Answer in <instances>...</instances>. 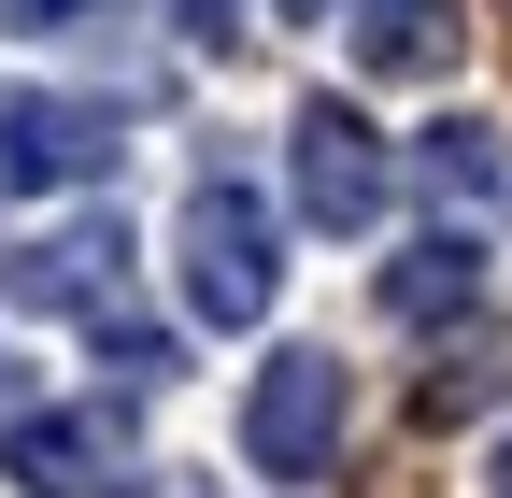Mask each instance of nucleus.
Segmentation results:
<instances>
[{
    "mask_svg": "<svg viewBox=\"0 0 512 498\" xmlns=\"http://www.w3.org/2000/svg\"><path fill=\"white\" fill-rule=\"evenodd\" d=\"M271 15H299V29H328V15H342V0H271Z\"/></svg>",
    "mask_w": 512,
    "mask_h": 498,
    "instance_id": "obj_13",
    "label": "nucleus"
},
{
    "mask_svg": "<svg viewBox=\"0 0 512 498\" xmlns=\"http://www.w3.org/2000/svg\"><path fill=\"white\" fill-rule=\"evenodd\" d=\"M0 470L29 498H143V442H128V399H29L0 427Z\"/></svg>",
    "mask_w": 512,
    "mask_h": 498,
    "instance_id": "obj_4",
    "label": "nucleus"
},
{
    "mask_svg": "<svg viewBox=\"0 0 512 498\" xmlns=\"http://www.w3.org/2000/svg\"><path fill=\"white\" fill-rule=\"evenodd\" d=\"M57 15H86V0H57Z\"/></svg>",
    "mask_w": 512,
    "mask_h": 498,
    "instance_id": "obj_15",
    "label": "nucleus"
},
{
    "mask_svg": "<svg viewBox=\"0 0 512 498\" xmlns=\"http://www.w3.org/2000/svg\"><path fill=\"white\" fill-rule=\"evenodd\" d=\"M384 314L399 328H456V314H484V242L470 228H427V242H399V257H384Z\"/></svg>",
    "mask_w": 512,
    "mask_h": 498,
    "instance_id": "obj_8",
    "label": "nucleus"
},
{
    "mask_svg": "<svg viewBox=\"0 0 512 498\" xmlns=\"http://www.w3.org/2000/svg\"><path fill=\"white\" fill-rule=\"evenodd\" d=\"M171 257H185V314H200V328H256V314L285 299V214L214 171V185H185Z\"/></svg>",
    "mask_w": 512,
    "mask_h": 498,
    "instance_id": "obj_1",
    "label": "nucleus"
},
{
    "mask_svg": "<svg viewBox=\"0 0 512 498\" xmlns=\"http://www.w3.org/2000/svg\"><path fill=\"white\" fill-rule=\"evenodd\" d=\"M498 129H484V114H441V129H427V185H441V200H498Z\"/></svg>",
    "mask_w": 512,
    "mask_h": 498,
    "instance_id": "obj_9",
    "label": "nucleus"
},
{
    "mask_svg": "<svg viewBox=\"0 0 512 498\" xmlns=\"http://www.w3.org/2000/svg\"><path fill=\"white\" fill-rule=\"evenodd\" d=\"M114 285H128V228L114 214H72V228H43V242H15L0 257V299L15 314H114Z\"/></svg>",
    "mask_w": 512,
    "mask_h": 498,
    "instance_id": "obj_5",
    "label": "nucleus"
},
{
    "mask_svg": "<svg viewBox=\"0 0 512 498\" xmlns=\"http://www.w3.org/2000/svg\"><path fill=\"white\" fill-rule=\"evenodd\" d=\"M29 399H43V385H29V356H0V427H15Z\"/></svg>",
    "mask_w": 512,
    "mask_h": 498,
    "instance_id": "obj_12",
    "label": "nucleus"
},
{
    "mask_svg": "<svg viewBox=\"0 0 512 498\" xmlns=\"http://www.w3.org/2000/svg\"><path fill=\"white\" fill-rule=\"evenodd\" d=\"M384 185H399V157H384V129H370L356 100H299L285 114V200H299V228L356 242L384 214Z\"/></svg>",
    "mask_w": 512,
    "mask_h": 498,
    "instance_id": "obj_3",
    "label": "nucleus"
},
{
    "mask_svg": "<svg viewBox=\"0 0 512 498\" xmlns=\"http://www.w3.org/2000/svg\"><path fill=\"white\" fill-rule=\"evenodd\" d=\"M342 413H356V385H342V356H328V342L256 356V385H242V456H256V484H328Z\"/></svg>",
    "mask_w": 512,
    "mask_h": 498,
    "instance_id": "obj_2",
    "label": "nucleus"
},
{
    "mask_svg": "<svg viewBox=\"0 0 512 498\" xmlns=\"http://www.w3.org/2000/svg\"><path fill=\"white\" fill-rule=\"evenodd\" d=\"M171 29L185 43H242V0H171Z\"/></svg>",
    "mask_w": 512,
    "mask_h": 498,
    "instance_id": "obj_11",
    "label": "nucleus"
},
{
    "mask_svg": "<svg viewBox=\"0 0 512 498\" xmlns=\"http://www.w3.org/2000/svg\"><path fill=\"white\" fill-rule=\"evenodd\" d=\"M171 356H185L171 328H143V314H100V370H114V399H157V385H171Z\"/></svg>",
    "mask_w": 512,
    "mask_h": 498,
    "instance_id": "obj_10",
    "label": "nucleus"
},
{
    "mask_svg": "<svg viewBox=\"0 0 512 498\" xmlns=\"http://www.w3.org/2000/svg\"><path fill=\"white\" fill-rule=\"evenodd\" d=\"M484 484H498V498H512V427H498V456H484Z\"/></svg>",
    "mask_w": 512,
    "mask_h": 498,
    "instance_id": "obj_14",
    "label": "nucleus"
},
{
    "mask_svg": "<svg viewBox=\"0 0 512 498\" xmlns=\"http://www.w3.org/2000/svg\"><path fill=\"white\" fill-rule=\"evenodd\" d=\"M342 15H356V72L370 86H441V72H456V0H342Z\"/></svg>",
    "mask_w": 512,
    "mask_h": 498,
    "instance_id": "obj_7",
    "label": "nucleus"
},
{
    "mask_svg": "<svg viewBox=\"0 0 512 498\" xmlns=\"http://www.w3.org/2000/svg\"><path fill=\"white\" fill-rule=\"evenodd\" d=\"M114 157V129L86 100H57V86H15L0 100V200H29V185H86Z\"/></svg>",
    "mask_w": 512,
    "mask_h": 498,
    "instance_id": "obj_6",
    "label": "nucleus"
}]
</instances>
